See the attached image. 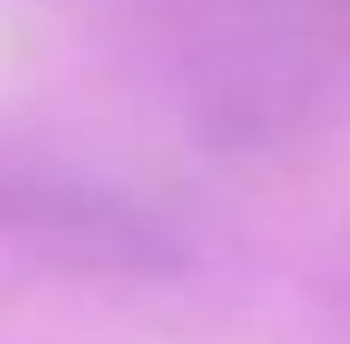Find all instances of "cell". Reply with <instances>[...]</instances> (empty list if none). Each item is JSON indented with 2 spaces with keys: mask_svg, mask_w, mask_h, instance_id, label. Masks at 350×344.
<instances>
[{
  "mask_svg": "<svg viewBox=\"0 0 350 344\" xmlns=\"http://www.w3.org/2000/svg\"><path fill=\"white\" fill-rule=\"evenodd\" d=\"M0 252L68 271H160L178 259V234L117 197L0 172Z\"/></svg>",
  "mask_w": 350,
  "mask_h": 344,
  "instance_id": "cell-1",
  "label": "cell"
}]
</instances>
